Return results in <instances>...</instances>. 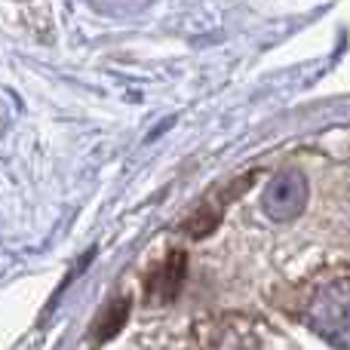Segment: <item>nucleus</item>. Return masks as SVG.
<instances>
[{
  "mask_svg": "<svg viewBox=\"0 0 350 350\" xmlns=\"http://www.w3.org/2000/svg\"><path fill=\"white\" fill-rule=\"evenodd\" d=\"M185 271H187L185 252H170V258H166L163 265L151 273V280H148L151 298H157V301H172V298L178 295L181 283H185Z\"/></svg>",
  "mask_w": 350,
  "mask_h": 350,
  "instance_id": "obj_3",
  "label": "nucleus"
},
{
  "mask_svg": "<svg viewBox=\"0 0 350 350\" xmlns=\"http://www.w3.org/2000/svg\"><path fill=\"white\" fill-rule=\"evenodd\" d=\"M126 317H129V298H117V301H111L108 308L102 310V317H98L96 329H92V335H96L98 345H105V341L114 338V335L126 326Z\"/></svg>",
  "mask_w": 350,
  "mask_h": 350,
  "instance_id": "obj_4",
  "label": "nucleus"
},
{
  "mask_svg": "<svg viewBox=\"0 0 350 350\" xmlns=\"http://www.w3.org/2000/svg\"><path fill=\"white\" fill-rule=\"evenodd\" d=\"M314 326L332 345L350 347V289L335 286L326 289L314 304Z\"/></svg>",
  "mask_w": 350,
  "mask_h": 350,
  "instance_id": "obj_1",
  "label": "nucleus"
},
{
  "mask_svg": "<svg viewBox=\"0 0 350 350\" xmlns=\"http://www.w3.org/2000/svg\"><path fill=\"white\" fill-rule=\"evenodd\" d=\"M218 221H221V203H203L185 221V234L197 237V240H200V237H209L212 230L218 228Z\"/></svg>",
  "mask_w": 350,
  "mask_h": 350,
  "instance_id": "obj_5",
  "label": "nucleus"
},
{
  "mask_svg": "<svg viewBox=\"0 0 350 350\" xmlns=\"http://www.w3.org/2000/svg\"><path fill=\"white\" fill-rule=\"evenodd\" d=\"M304 197H308V187H304V178L295 172H283L280 178L271 181V187L265 191V209L271 218H292L301 212Z\"/></svg>",
  "mask_w": 350,
  "mask_h": 350,
  "instance_id": "obj_2",
  "label": "nucleus"
}]
</instances>
